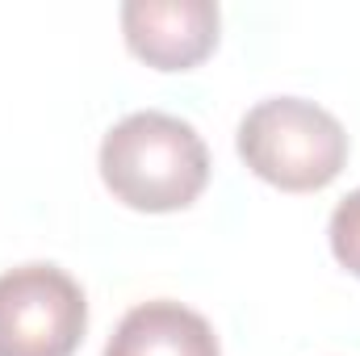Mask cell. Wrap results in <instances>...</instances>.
Returning a JSON list of instances; mask_svg holds the SVG:
<instances>
[{"label":"cell","instance_id":"6da1fadb","mask_svg":"<svg viewBox=\"0 0 360 356\" xmlns=\"http://www.w3.org/2000/svg\"><path fill=\"white\" fill-rule=\"evenodd\" d=\"M101 177L130 210L168 214L201 197L210 180V151L184 117L139 109L105 134Z\"/></svg>","mask_w":360,"mask_h":356},{"label":"cell","instance_id":"7a4b0ae2","mask_svg":"<svg viewBox=\"0 0 360 356\" xmlns=\"http://www.w3.org/2000/svg\"><path fill=\"white\" fill-rule=\"evenodd\" d=\"M239 155L260 180L310 193L340 177L348 134L335 113L306 96H269L239 122Z\"/></svg>","mask_w":360,"mask_h":356},{"label":"cell","instance_id":"3957f363","mask_svg":"<svg viewBox=\"0 0 360 356\" xmlns=\"http://www.w3.org/2000/svg\"><path fill=\"white\" fill-rule=\"evenodd\" d=\"M89 327L84 289L55 265L0 272V356H72Z\"/></svg>","mask_w":360,"mask_h":356},{"label":"cell","instance_id":"277c9868","mask_svg":"<svg viewBox=\"0 0 360 356\" xmlns=\"http://www.w3.org/2000/svg\"><path fill=\"white\" fill-rule=\"evenodd\" d=\"M222 13L214 0H126L122 4V34L130 51L160 68L184 72L201 63L218 42Z\"/></svg>","mask_w":360,"mask_h":356},{"label":"cell","instance_id":"5b68a950","mask_svg":"<svg viewBox=\"0 0 360 356\" xmlns=\"http://www.w3.org/2000/svg\"><path fill=\"white\" fill-rule=\"evenodd\" d=\"M105 356H222L214 327L180 302H143L109 336Z\"/></svg>","mask_w":360,"mask_h":356},{"label":"cell","instance_id":"8992f818","mask_svg":"<svg viewBox=\"0 0 360 356\" xmlns=\"http://www.w3.org/2000/svg\"><path fill=\"white\" fill-rule=\"evenodd\" d=\"M331 252H335V260L348 268V272H356L360 276V189H352L340 205H335V214H331Z\"/></svg>","mask_w":360,"mask_h":356}]
</instances>
